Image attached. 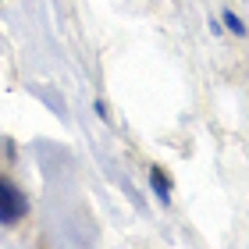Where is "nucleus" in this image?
Returning <instances> with one entry per match:
<instances>
[{
	"label": "nucleus",
	"instance_id": "f257e3e1",
	"mask_svg": "<svg viewBox=\"0 0 249 249\" xmlns=\"http://www.w3.org/2000/svg\"><path fill=\"white\" fill-rule=\"evenodd\" d=\"M25 213H29V196L15 182L0 178V224H4V228H15Z\"/></svg>",
	"mask_w": 249,
	"mask_h": 249
},
{
	"label": "nucleus",
	"instance_id": "f03ea898",
	"mask_svg": "<svg viewBox=\"0 0 249 249\" xmlns=\"http://www.w3.org/2000/svg\"><path fill=\"white\" fill-rule=\"evenodd\" d=\"M150 189H153V196L160 203L171 199V178L164 175V167H150Z\"/></svg>",
	"mask_w": 249,
	"mask_h": 249
},
{
	"label": "nucleus",
	"instance_id": "7ed1b4c3",
	"mask_svg": "<svg viewBox=\"0 0 249 249\" xmlns=\"http://www.w3.org/2000/svg\"><path fill=\"white\" fill-rule=\"evenodd\" d=\"M224 25H228L235 36H246V21H242L239 15H231V11H224Z\"/></svg>",
	"mask_w": 249,
	"mask_h": 249
}]
</instances>
